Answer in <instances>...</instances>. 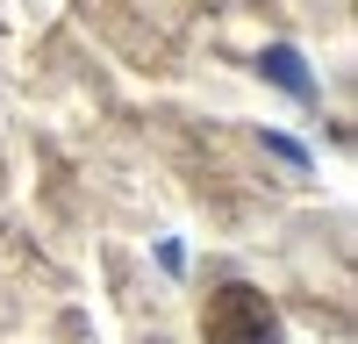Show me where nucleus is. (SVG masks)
Masks as SVG:
<instances>
[{
    "label": "nucleus",
    "mask_w": 358,
    "mask_h": 344,
    "mask_svg": "<svg viewBox=\"0 0 358 344\" xmlns=\"http://www.w3.org/2000/svg\"><path fill=\"white\" fill-rule=\"evenodd\" d=\"M265 72H273V79L287 86V94H308V79L294 72V50H273V57H265Z\"/></svg>",
    "instance_id": "2"
},
{
    "label": "nucleus",
    "mask_w": 358,
    "mask_h": 344,
    "mask_svg": "<svg viewBox=\"0 0 358 344\" xmlns=\"http://www.w3.org/2000/svg\"><path fill=\"white\" fill-rule=\"evenodd\" d=\"M201 344H280V315H273V301L258 287L229 280L201 308Z\"/></svg>",
    "instance_id": "1"
}]
</instances>
